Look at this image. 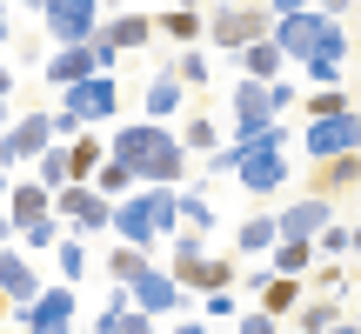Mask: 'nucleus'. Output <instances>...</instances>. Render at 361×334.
<instances>
[{
  "instance_id": "f3484780",
  "label": "nucleus",
  "mask_w": 361,
  "mask_h": 334,
  "mask_svg": "<svg viewBox=\"0 0 361 334\" xmlns=\"http://www.w3.org/2000/svg\"><path fill=\"white\" fill-rule=\"evenodd\" d=\"M274 241H281L274 221H247V228H241V247H274Z\"/></svg>"
},
{
  "instance_id": "bb28decb",
  "label": "nucleus",
  "mask_w": 361,
  "mask_h": 334,
  "mask_svg": "<svg viewBox=\"0 0 361 334\" xmlns=\"http://www.w3.org/2000/svg\"><path fill=\"white\" fill-rule=\"evenodd\" d=\"M34 7H40V0H34Z\"/></svg>"
},
{
  "instance_id": "6ab92c4d",
  "label": "nucleus",
  "mask_w": 361,
  "mask_h": 334,
  "mask_svg": "<svg viewBox=\"0 0 361 334\" xmlns=\"http://www.w3.org/2000/svg\"><path fill=\"white\" fill-rule=\"evenodd\" d=\"M128 180H134V167H128V161H107V167H101V187H107V194H121Z\"/></svg>"
},
{
  "instance_id": "dca6fc26",
  "label": "nucleus",
  "mask_w": 361,
  "mask_h": 334,
  "mask_svg": "<svg viewBox=\"0 0 361 334\" xmlns=\"http://www.w3.org/2000/svg\"><path fill=\"white\" fill-rule=\"evenodd\" d=\"M141 274H147L141 247H121V254H114V281H141Z\"/></svg>"
},
{
  "instance_id": "1a4fd4ad",
  "label": "nucleus",
  "mask_w": 361,
  "mask_h": 334,
  "mask_svg": "<svg viewBox=\"0 0 361 334\" xmlns=\"http://www.w3.org/2000/svg\"><path fill=\"white\" fill-rule=\"evenodd\" d=\"M147 34H154V20H141V13H121V20H101V27H94V40H101V47H141V40Z\"/></svg>"
},
{
  "instance_id": "9b49d317",
  "label": "nucleus",
  "mask_w": 361,
  "mask_h": 334,
  "mask_svg": "<svg viewBox=\"0 0 361 334\" xmlns=\"http://www.w3.org/2000/svg\"><path fill=\"white\" fill-rule=\"evenodd\" d=\"M261 308H268V314H295V308H301L295 274H281V281H261Z\"/></svg>"
},
{
  "instance_id": "412c9836",
  "label": "nucleus",
  "mask_w": 361,
  "mask_h": 334,
  "mask_svg": "<svg viewBox=\"0 0 361 334\" xmlns=\"http://www.w3.org/2000/svg\"><path fill=\"white\" fill-rule=\"evenodd\" d=\"M241 334H274V321H268V314H247V328Z\"/></svg>"
},
{
  "instance_id": "b1692460",
  "label": "nucleus",
  "mask_w": 361,
  "mask_h": 334,
  "mask_svg": "<svg viewBox=\"0 0 361 334\" xmlns=\"http://www.w3.org/2000/svg\"><path fill=\"white\" fill-rule=\"evenodd\" d=\"M328 334H355V328H328Z\"/></svg>"
},
{
  "instance_id": "7ed1b4c3",
  "label": "nucleus",
  "mask_w": 361,
  "mask_h": 334,
  "mask_svg": "<svg viewBox=\"0 0 361 334\" xmlns=\"http://www.w3.org/2000/svg\"><path fill=\"white\" fill-rule=\"evenodd\" d=\"M308 154L335 161V154H361V114H328L308 128Z\"/></svg>"
},
{
  "instance_id": "a878e982",
  "label": "nucleus",
  "mask_w": 361,
  "mask_h": 334,
  "mask_svg": "<svg viewBox=\"0 0 361 334\" xmlns=\"http://www.w3.org/2000/svg\"><path fill=\"white\" fill-rule=\"evenodd\" d=\"M328 7H341V0H328Z\"/></svg>"
},
{
  "instance_id": "4be33fe9",
  "label": "nucleus",
  "mask_w": 361,
  "mask_h": 334,
  "mask_svg": "<svg viewBox=\"0 0 361 334\" xmlns=\"http://www.w3.org/2000/svg\"><path fill=\"white\" fill-rule=\"evenodd\" d=\"M301 7H308V0H274V13H301Z\"/></svg>"
},
{
  "instance_id": "f03ea898",
  "label": "nucleus",
  "mask_w": 361,
  "mask_h": 334,
  "mask_svg": "<svg viewBox=\"0 0 361 334\" xmlns=\"http://www.w3.org/2000/svg\"><path fill=\"white\" fill-rule=\"evenodd\" d=\"M40 20H47V34L61 47H80L101 27V0H40Z\"/></svg>"
},
{
  "instance_id": "4468645a",
  "label": "nucleus",
  "mask_w": 361,
  "mask_h": 334,
  "mask_svg": "<svg viewBox=\"0 0 361 334\" xmlns=\"http://www.w3.org/2000/svg\"><path fill=\"white\" fill-rule=\"evenodd\" d=\"M274 268H281V274H295V281H301V274L314 268V254H308V241H281V254H274Z\"/></svg>"
},
{
  "instance_id": "f8f14e48",
  "label": "nucleus",
  "mask_w": 361,
  "mask_h": 334,
  "mask_svg": "<svg viewBox=\"0 0 361 334\" xmlns=\"http://www.w3.org/2000/svg\"><path fill=\"white\" fill-rule=\"evenodd\" d=\"M241 67H247L255 80H268L274 67H281V47H274V40H247V47H241Z\"/></svg>"
},
{
  "instance_id": "a211bd4d",
  "label": "nucleus",
  "mask_w": 361,
  "mask_h": 334,
  "mask_svg": "<svg viewBox=\"0 0 361 334\" xmlns=\"http://www.w3.org/2000/svg\"><path fill=\"white\" fill-rule=\"evenodd\" d=\"M328 114H348V101H341V94H314V101H308V120H328Z\"/></svg>"
},
{
  "instance_id": "423d86ee",
  "label": "nucleus",
  "mask_w": 361,
  "mask_h": 334,
  "mask_svg": "<svg viewBox=\"0 0 361 334\" xmlns=\"http://www.w3.org/2000/svg\"><path fill=\"white\" fill-rule=\"evenodd\" d=\"M274 228H281V241H308V234H322V228H328V194H308V201H295L281 221H274Z\"/></svg>"
},
{
  "instance_id": "ddd939ff",
  "label": "nucleus",
  "mask_w": 361,
  "mask_h": 334,
  "mask_svg": "<svg viewBox=\"0 0 361 334\" xmlns=\"http://www.w3.org/2000/svg\"><path fill=\"white\" fill-rule=\"evenodd\" d=\"M174 107H180V80L161 74L154 87H147V114H174Z\"/></svg>"
},
{
  "instance_id": "20e7f679",
  "label": "nucleus",
  "mask_w": 361,
  "mask_h": 334,
  "mask_svg": "<svg viewBox=\"0 0 361 334\" xmlns=\"http://www.w3.org/2000/svg\"><path fill=\"white\" fill-rule=\"evenodd\" d=\"M107 107H114V80H107V74H87V80L67 87V114H74V120H101Z\"/></svg>"
},
{
  "instance_id": "0eeeda50",
  "label": "nucleus",
  "mask_w": 361,
  "mask_h": 334,
  "mask_svg": "<svg viewBox=\"0 0 361 334\" xmlns=\"http://www.w3.org/2000/svg\"><path fill=\"white\" fill-rule=\"evenodd\" d=\"M67 314H74V295H67V287H47L34 308H20V321L34 328V334H61V328H67Z\"/></svg>"
},
{
  "instance_id": "f257e3e1",
  "label": "nucleus",
  "mask_w": 361,
  "mask_h": 334,
  "mask_svg": "<svg viewBox=\"0 0 361 334\" xmlns=\"http://www.w3.org/2000/svg\"><path fill=\"white\" fill-rule=\"evenodd\" d=\"M114 161H128L134 174H147L154 187H168V180H180V141H168L161 128H121L114 134Z\"/></svg>"
},
{
  "instance_id": "6e6552de",
  "label": "nucleus",
  "mask_w": 361,
  "mask_h": 334,
  "mask_svg": "<svg viewBox=\"0 0 361 334\" xmlns=\"http://www.w3.org/2000/svg\"><path fill=\"white\" fill-rule=\"evenodd\" d=\"M128 287H134V301H141V314H168L180 301V281L174 274H154V268H147L141 281H128Z\"/></svg>"
},
{
  "instance_id": "9d476101",
  "label": "nucleus",
  "mask_w": 361,
  "mask_h": 334,
  "mask_svg": "<svg viewBox=\"0 0 361 334\" xmlns=\"http://www.w3.org/2000/svg\"><path fill=\"white\" fill-rule=\"evenodd\" d=\"M34 268H27L20 254H0V301H34Z\"/></svg>"
},
{
  "instance_id": "2eb2a0df",
  "label": "nucleus",
  "mask_w": 361,
  "mask_h": 334,
  "mask_svg": "<svg viewBox=\"0 0 361 334\" xmlns=\"http://www.w3.org/2000/svg\"><path fill=\"white\" fill-rule=\"evenodd\" d=\"M161 34H174V40H194V34H201V13H194V7L168 13V20H161Z\"/></svg>"
},
{
  "instance_id": "393cba45",
  "label": "nucleus",
  "mask_w": 361,
  "mask_h": 334,
  "mask_svg": "<svg viewBox=\"0 0 361 334\" xmlns=\"http://www.w3.org/2000/svg\"><path fill=\"white\" fill-rule=\"evenodd\" d=\"M0 34H7V13H0Z\"/></svg>"
},
{
  "instance_id": "5701e85b",
  "label": "nucleus",
  "mask_w": 361,
  "mask_h": 334,
  "mask_svg": "<svg viewBox=\"0 0 361 334\" xmlns=\"http://www.w3.org/2000/svg\"><path fill=\"white\" fill-rule=\"evenodd\" d=\"M180 334H207V328H194V321H188V328H180Z\"/></svg>"
},
{
  "instance_id": "39448f33",
  "label": "nucleus",
  "mask_w": 361,
  "mask_h": 334,
  "mask_svg": "<svg viewBox=\"0 0 361 334\" xmlns=\"http://www.w3.org/2000/svg\"><path fill=\"white\" fill-rule=\"evenodd\" d=\"M261 27L268 20H261L255 7H221L214 20H207V34H214L221 47H247V40H261Z\"/></svg>"
},
{
  "instance_id": "aec40b11",
  "label": "nucleus",
  "mask_w": 361,
  "mask_h": 334,
  "mask_svg": "<svg viewBox=\"0 0 361 334\" xmlns=\"http://www.w3.org/2000/svg\"><path fill=\"white\" fill-rule=\"evenodd\" d=\"M188 147H214V128L207 120H188Z\"/></svg>"
}]
</instances>
